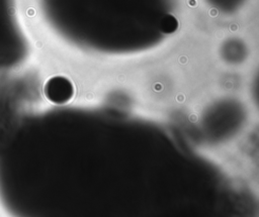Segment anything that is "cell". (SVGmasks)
Listing matches in <instances>:
<instances>
[{
	"label": "cell",
	"mask_w": 259,
	"mask_h": 217,
	"mask_svg": "<svg viewBox=\"0 0 259 217\" xmlns=\"http://www.w3.org/2000/svg\"><path fill=\"white\" fill-rule=\"evenodd\" d=\"M26 39L20 27L15 0H0V75L8 74L26 53Z\"/></svg>",
	"instance_id": "6da1fadb"
}]
</instances>
